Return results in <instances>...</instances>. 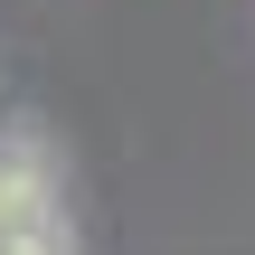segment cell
<instances>
[{"label": "cell", "mask_w": 255, "mask_h": 255, "mask_svg": "<svg viewBox=\"0 0 255 255\" xmlns=\"http://www.w3.org/2000/svg\"><path fill=\"white\" fill-rule=\"evenodd\" d=\"M47 218H57L47 161H38V151H0V237H28V227H47Z\"/></svg>", "instance_id": "obj_1"}]
</instances>
